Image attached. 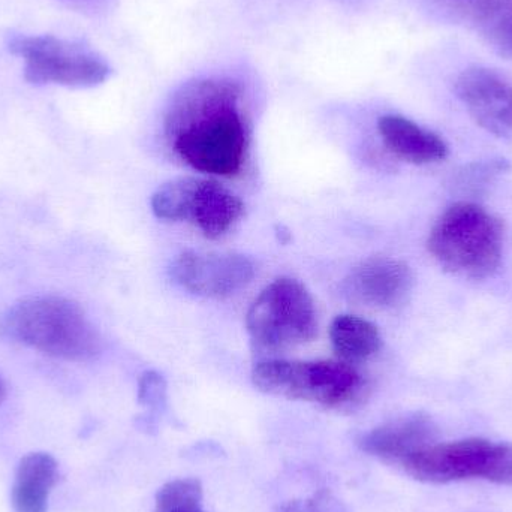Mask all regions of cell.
I'll return each mask as SVG.
<instances>
[{
  "instance_id": "obj_10",
  "label": "cell",
  "mask_w": 512,
  "mask_h": 512,
  "mask_svg": "<svg viewBox=\"0 0 512 512\" xmlns=\"http://www.w3.org/2000/svg\"><path fill=\"white\" fill-rule=\"evenodd\" d=\"M457 96L478 126L499 138H512V84L484 66H472L457 77Z\"/></svg>"
},
{
  "instance_id": "obj_16",
  "label": "cell",
  "mask_w": 512,
  "mask_h": 512,
  "mask_svg": "<svg viewBox=\"0 0 512 512\" xmlns=\"http://www.w3.org/2000/svg\"><path fill=\"white\" fill-rule=\"evenodd\" d=\"M477 18L495 41L512 48V0H481Z\"/></svg>"
},
{
  "instance_id": "obj_17",
  "label": "cell",
  "mask_w": 512,
  "mask_h": 512,
  "mask_svg": "<svg viewBox=\"0 0 512 512\" xmlns=\"http://www.w3.org/2000/svg\"><path fill=\"white\" fill-rule=\"evenodd\" d=\"M203 501V486L194 478H180L161 487L156 495L155 512H164L182 507H200Z\"/></svg>"
},
{
  "instance_id": "obj_12",
  "label": "cell",
  "mask_w": 512,
  "mask_h": 512,
  "mask_svg": "<svg viewBox=\"0 0 512 512\" xmlns=\"http://www.w3.org/2000/svg\"><path fill=\"white\" fill-rule=\"evenodd\" d=\"M436 439L438 427L432 418L417 412L370 430L358 445L370 456L400 468L406 459L436 444Z\"/></svg>"
},
{
  "instance_id": "obj_20",
  "label": "cell",
  "mask_w": 512,
  "mask_h": 512,
  "mask_svg": "<svg viewBox=\"0 0 512 512\" xmlns=\"http://www.w3.org/2000/svg\"><path fill=\"white\" fill-rule=\"evenodd\" d=\"M164 512H204L203 508L200 507H182V508H174V510L164 511Z\"/></svg>"
},
{
  "instance_id": "obj_2",
  "label": "cell",
  "mask_w": 512,
  "mask_h": 512,
  "mask_svg": "<svg viewBox=\"0 0 512 512\" xmlns=\"http://www.w3.org/2000/svg\"><path fill=\"white\" fill-rule=\"evenodd\" d=\"M0 333L56 360L84 363L101 352V336L83 307L59 295L18 301L3 315Z\"/></svg>"
},
{
  "instance_id": "obj_4",
  "label": "cell",
  "mask_w": 512,
  "mask_h": 512,
  "mask_svg": "<svg viewBox=\"0 0 512 512\" xmlns=\"http://www.w3.org/2000/svg\"><path fill=\"white\" fill-rule=\"evenodd\" d=\"M252 381L262 393L337 411L360 405L367 394L366 379L345 361H262Z\"/></svg>"
},
{
  "instance_id": "obj_5",
  "label": "cell",
  "mask_w": 512,
  "mask_h": 512,
  "mask_svg": "<svg viewBox=\"0 0 512 512\" xmlns=\"http://www.w3.org/2000/svg\"><path fill=\"white\" fill-rule=\"evenodd\" d=\"M400 469L427 484L484 480L512 486V444L481 438L433 444L406 459Z\"/></svg>"
},
{
  "instance_id": "obj_9",
  "label": "cell",
  "mask_w": 512,
  "mask_h": 512,
  "mask_svg": "<svg viewBox=\"0 0 512 512\" xmlns=\"http://www.w3.org/2000/svg\"><path fill=\"white\" fill-rule=\"evenodd\" d=\"M255 262L236 252H185L171 265V276L186 291L200 297H231L255 276Z\"/></svg>"
},
{
  "instance_id": "obj_21",
  "label": "cell",
  "mask_w": 512,
  "mask_h": 512,
  "mask_svg": "<svg viewBox=\"0 0 512 512\" xmlns=\"http://www.w3.org/2000/svg\"><path fill=\"white\" fill-rule=\"evenodd\" d=\"M5 399H6L5 382H3V379L0 378V405H2L3 402H5Z\"/></svg>"
},
{
  "instance_id": "obj_11",
  "label": "cell",
  "mask_w": 512,
  "mask_h": 512,
  "mask_svg": "<svg viewBox=\"0 0 512 512\" xmlns=\"http://www.w3.org/2000/svg\"><path fill=\"white\" fill-rule=\"evenodd\" d=\"M412 288V273L402 259L372 256L352 268L343 291L352 303L376 309L399 306Z\"/></svg>"
},
{
  "instance_id": "obj_14",
  "label": "cell",
  "mask_w": 512,
  "mask_h": 512,
  "mask_svg": "<svg viewBox=\"0 0 512 512\" xmlns=\"http://www.w3.org/2000/svg\"><path fill=\"white\" fill-rule=\"evenodd\" d=\"M59 483V465L47 453H30L18 463L12 487L15 512H47L48 496Z\"/></svg>"
},
{
  "instance_id": "obj_13",
  "label": "cell",
  "mask_w": 512,
  "mask_h": 512,
  "mask_svg": "<svg viewBox=\"0 0 512 512\" xmlns=\"http://www.w3.org/2000/svg\"><path fill=\"white\" fill-rule=\"evenodd\" d=\"M378 132L388 152L409 164H433L448 156L447 143L439 135L406 117L382 116L378 120Z\"/></svg>"
},
{
  "instance_id": "obj_6",
  "label": "cell",
  "mask_w": 512,
  "mask_h": 512,
  "mask_svg": "<svg viewBox=\"0 0 512 512\" xmlns=\"http://www.w3.org/2000/svg\"><path fill=\"white\" fill-rule=\"evenodd\" d=\"M246 328L254 345L265 351L312 342L318 333L312 295L300 280L279 277L249 307Z\"/></svg>"
},
{
  "instance_id": "obj_3",
  "label": "cell",
  "mask_w": 512,
  "mask_h": 512,
  "mask_svg": "<svg viewBox=\"0 0 512 512\" xmlns=\"http://www.w3.org/2000/svg\"><path fill=\"white\" fill-rule=\"evenodd\" d=\"M504 237L501 219L478 204L457 203L433 225L427 248L450 273L481 280L501 265Z\"/></svg>"
},
{
  "instance_id": "obj_8",
  "label": "cell",
  "mask_w": 512,
  "mask_h": 512,
  "mask_svg": "<svg viewBox=\"0 0 512 512\" xmlns=\"http://www.w3.org/2000/svg\"><path fill=\"white\" fill-rule=\"evenodd\" d=\"M9 50L24 60V78L32 84L86 89L99 86L111 74L98 54L56 36H17Z\"/></svg>"
},
{
  "instance_id": "obj_19",
  "label": "cell",
  "mask_w": 512,
  "mask_h": 512,
  "mask_svg": "<svg viewBox=\"0 0 512 512\" xmlns=\"http://www.w3.org/2000/svg\"><path fill=\"white\" fill-rule=\"evenodd\" d=\"M165 394H167V385L164 378L159 373H144L140 381V402L153 411H159L165 405Z\"/></svg>"
},
{
  "instance_id": "obj_7",
  "label": "cell",
  "mask_w": 512,
  "mask_h": 512,
  "mask_svg": "<svg viewBox=\"0 0 512 512\" xmlns=\"http://www.w3.org/2000/svg\"><path fill=\"white\" fill-rule=\"evenodd\" d=\"M152 210L162 221L191 222L207 239H219L245 215V204L215 180L180 177L159 186Z\"/></svg>"
},
{
  "instance_id": "obj_1",
  "label": "cell",
  "mask_w": 512,
  "mask_h": 512,
  "mask_svg": "<svg viewBox=\"0 0 512 512\" xmlns=\"http://www.w3.org/2000/svg\"><path fill=\"white\" fill-rule=\"evenodd\" d=\"M171 150L189 167L216 177H236L248 159L251 131L239 84L209 78L188 84L165 122Z\"/></svg>"
},
{
  "instance_id": "obj_15",
  "label": "cell",
  "mask_w": 512,
  "mask_h": 512,
  "mask_svg": "<svg viewBox=\"0 0 512 512\" xmlns=\"http://www.w3.org/2000/svg\"><path fill=\"white\" fill-rule=\"evenodd\" d=\"M330 340L336 354L348 364L363 363L378 354L382 337L378 327L355 315H340L333 319Z\"/></svg>"
},
{
  "instance_id": "obj_18",
  "label": "cell",
  "mask_w": 512,
  "mask_h": 512,
  "mask_svg": "<svg viewBox=\"0 0 512 512\" xmlns=\"http://www.w3.org/2000/svg\"><path fill=\"white\" fill-rule=\"evenodd\" d=\"M274 512H345V507L327 490H319L307 499H295Z\"/></svg>"
}]
</instances>
